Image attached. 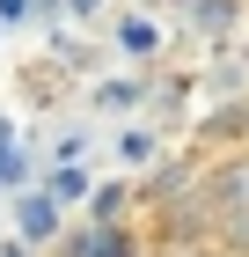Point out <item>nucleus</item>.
<instances>
[{"label": "nucleus", "instance_id": "6", "mask_svg": "<svg viewBox=\"0 0 249 257\" xmlns=\"http://www.w3.org/2000/svg\"><path fill=\"white\" fill-rule=\"evenodd\" d=\"M176 257H205V250H176Z\"/></svg>", "mask_w": 249, "mask_h": 257}, {"label": "nucleus", "instance_id": "1", "mask_svg": "<svg viewBox=\"0 0 249 257\" xmlns=\"http://www.w3.org/2000/svg\"><path fill=\"white\" fill-rule=\"evenodd\" d=\"M205 213H212V235L227 242V250L249 257V155H227V162H212L205 177Z\"/></svg>", "mask_w": 249, "mask_h": 257}, {"label": "nucleus", "instance_id": "5", "mask_svg": "<svg viewBox=\"0 0 249 257\" xmlns=\"http://www.w3.org/2000/svg\"><path fill=\"white\" fill-rule=\"evenodd\" d=\"M96 257H139V250H132V235H103V242H96Z\"/></svg>", "mask_w": 249, "mask_h": 257}, {"label": "nucleus", "instance_id": "3", "mask_svg": "<svg viewBox=\"0 0 249 257\" xmlns=\"http://www.w3.org/2000/svg\"><path fill=\"white\" fill-rule=\"evenodd\" d=\"M117 44H125V52H147V44H154V30H147V22L132 15V22H125V30H117Z\"/></svg>", "mask_w": 249, "mask_h": 257}, {"label": "nucleus", "instance_id": "2", "mask_svg": "<svg viewBox=\"0 0 249 257\" xmlns=\"http://www.w3.org/2000/svg\"><path fill=\"white\" fill-rule=\"evenodd\" d=\"M22 228L44 235V228H52V206H44V198H22Z\"/></svg>", "mask_w": 249, "mask_h": 257}, {"label": "nucleus", "instance_id": "4", "mask_svg": "<svg viewBox=\"0 0 249 257\" xmlns=\"http://www.w3.org/2000/svg\"><path fill=\"white\" fill-rule=\"evenodd\" d=\"M117 155H125V162H147V155H154V133H125V140H117Z\"/></svg>", "mask_w": 249, "mask_h": 257}]
</instances>
